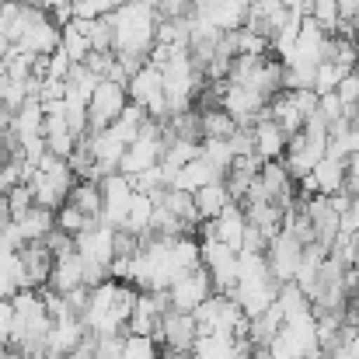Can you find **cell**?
Returning <instances> with one entry per match:
<instances>
[{
  "label": "cell",
  "instance_id": "6da1fadb",
  "mask_svg": "<svg viewBox=\"0 0 359 359\" xmlns=\"http://www.w3.org/2000/svg\"><path fill=\"white\" fill-rule=\"evenodd\" d=\"M140 300V290L122 283V279H109L102 286L91 290V300H88V311H84V328L88 335L95 339H116L122 325H129L133 318V307Z\"/></svg>",
  "mask_w": 359,
  "mask_h": 359
},
{
  "label": "cell",
  "instance_id": "7a4b0ae2",
  "mask_svg": "<svg viewBox=\"0 0 359 359\" xmlns=\"http://www.w3.org/2000/svg\"><path fill=\"white\" fill-rule=\"evenodd\" d=\"M112 32H116V56H136V60H150V49L157 46V11L140 4V0H126L116 14H109Z\"/></svg>",
  "mask_w": 359,
  "mask_h": 359
},
{
  "label": "cell",
  "instance_id": "3957f363",
  "mask_svg": "<svg viewBox=\"0 0 359 359\" xmlns=\"http://www.w3.org/2000/svg\"><path fill=\"white\" fill-rule=\"evenodd\" d=\"M126 91H129V102H133L136 109H143L154 122L171 119V112H168V95H164V74H161L154 63H147L140 74H133L129 84H126Z\"/></svg>",
  "mask_w": 359,
  "mask_h": 359
},
{
  "label": "cell",
  "instance_id": "277c9868",
  "mask_svg": "<svg viewBox=\"0 0 359 359\" xmlns=\"http://www.w3.org/2000/svg\"><path fill=\"white\" fill-rule=\"evenodd\" d=\"M203 269L210 272L213 290L224 293V297H231L241 276V251L220 244V241H203Z\"/></svg>",
  "mask_w": 359,
  "mask_h": 359
},
{
  "label": "cell",
  "instance_id": "5b68a950",
  "mask_svg": "<svg viewBox=\"0 0 359 359\" xmlns=\"http://www.w3.org/2000/svg\"><path fill=\"white\" fill-rule=\"evenodd\" d=\"M304 248H307V244L297 238V234H290V231H279L276 238L269 241V248H265V262H269V272L276 276L279 286H286V283L297 279L300 262H304Z\"/></svg>",
  "mask_w": 359,
  "mask_h": 359
},
{
  "label": "cell",
  "instance_id": "8992f818",
  "mask_svg": "<svg viewBox=\"0 0 359 359\" xmlns=\"http://www.w3.org/2000/svg\"><path fill=\"white\" fill-rule=\"evenodd\" d=\"M133 199H136V189L126 175H109L102 178V224L122 231L126 220H129V210H133Z\"/></svg>",
  "mask_w": 359,
  "mask_h": 359
},
{
  "label": "cell",
  "instance_id": "52a82bcc",
  "mask_svg": "<svg viewBox=\"0 0 359 359\" xmlns=\"http://www.w3.org/2000/svg\"><path fill=\"white\" fill-rule=\"evenodd\" d=\"M129 109V91H126V84L119 81H102L98 88H95V95H91V133H98V129H109L112 122H119V116Z\"/></svg>",
  "mask_w": 359,
  "mask_h": 359
},
{
  "label": "cell",
  "instance_id": "ba28073f",
  "mask_svg": "<svg viewBox=\"0 0 359 359\" xmlns=\"http://www.w3.org/2000/svg\"><path fill=\"white\" fill-rule=\"evenodd\" d=\"M210 297H213V279H210V272H206L203 265L192 269L189 276H182V279L168 290L171 311H185V314H196Z\"/></svg>",
  "mask_w": 359,
  "mask_h": 359
},
{
  "label": "cell",
  "instance_id": "9c48e42d",
  "mask_svg": "<svg viewBox=\"0 0 359 359\" xmlns=\"http://www.w3.org/2000/svg\"><path fill=\"white\" fill-rule=\"evenodd\" d=\"M248 11H251V0H206L203 7L192 11V18H199V21L213 25L217 32L231 35V32L248 25Z\"/></svg>",
  "mask_w": 359,
  "mask_h": 359
},
{
  "label": "cell",
  "instance_id": "30bf717a",
  "mask_svg": "<svg viewBox=\"0 0 359 359\" xmlns=\"http://www.w3.org/2000/svg\"><path fill=\"white\" fill-rule=\"evenodd\" d=\"M157 335L164 339L168 353L189 356V353L196 349V342H199V325H196V318L185 314V311H168V314L161 318V332H157Z\"/></svg>",
  "mask_w": 359,
  "mask_h": 359
},
{
  "label": "cell",
  "instance_id": "8fae6325",
  "mask_svg": "<svg viewBox=\"0 0 359 359\" xmlns=\"http://www.w3.org/2000/svg\"><path fill=\"white\" fill-rule=\"evenodd\" d=\"M244 238H248V213H244V206H238V203H231L217 220L203 224V241H220V244L241 251Z\"/></svg>",
  "mask_w": 359,
  "mask_h": 359
},
{
  "label": "cell",
  "instance_id": "7c38bea8",
  "mask_svg": "<svg viewBox=\"0 0 359 359\" xmlns=\"http://www.w3.org/2000/svg\"><path fill=\"white\" fill-rule=\"evenodd\" d=\"M18 258H21V269H25V283H28V290L42 293V290L49 286V279H53L56 255L39 241V244H25V248L18 251Z\"/></svg>",
  "mask_w": 359,
  "mask_h": 359
},
{
  "label": "cell",
  "instance_id": "4fadbf2b",
  "mask_svg": "<svg viewBox=\"0 0 359 359\" xmlns=\"http://www.w3.org/2000/svg\"><path fill=\"white\" fill-rule=\"evenodd\" d=\"M251 136H255V154L269 164V161H283L286 157V147H290V133L272 119H262L258 126H251Z\"/></svg>",
  "mask_w": 359,
  "mask_h": 359
},
{
  "label": "cell",
  "instance_id": "5bb4252c",
  "mask_svg": "<svg viewBox=\"0 0 359 359\" xmlns=\"http://www.w3.org/2000/svg\"><path fill=\"white\" fill-rule=\"evenodd\" d=\"M88 339V328L81 318H67V321H53V332L46 339V356L49 359H67L81 342Z\"/></svg>",
  "mask_w": 359,
  "mask_h": 359
},
{
  "label": "cell",
  "instance_id": "9a60e30c",
  "mask_svg": "<svg viewBox=\"0 0 359 359\" xmlns=\"http://www.w3.org/2000/svg\"><path fill=\"white\" fill-rule=\"evenodd\" d=\"M49 290H56V293L84 290V258H81L77 251L56 258V265H53V279H49Z\"/></svg>",
  "mask_w": 359,
  "mask_h": 359
},
{
  "label": "cell",
  "instance_id": "2e32d148",
  "mask_svg": "<svg viewBox=\"0 0 359 359\" xmlns=\"http://www.w3.org/2000/svg\"><path fill=\"white\" fill-rule=\"evenodd\" d=\"M196 213H199V220L203 224H210V220H217L231 203H238L234 196H231V189H227V182H213V185H206V189H199L196 196Z\"/></svg>",
  "mask_w": 359,
  "mask_h": 359
},
{
  "label": "cell",
  "instance_id": "e0dca14e",
  "mask_svg": "<svg viewBox=\"0 0 359 359\" xmlns=\"http://www.w3.org/2000/svg\"><path fill=\"white\" fill-rule=\"evenodd\" d=\"M14 227H18V234H21L25 244H39V241H46L56 231V213L53 210H42V206H32L25 217L14 220Z\"/></svg>",
  "mask_w": 359,
  "mask_h": 359
},
{
  "label": "cell",
  "instance_id": "ac0fdd59",
  "mask_svg": "<svg viewBox=\"0 0 359 359\" xmlns=\"http://www.w3.org/2000/svg\"><path fill=\"white\" fill-rule=\"evenodd\" d=\"M213 182H224V175H220V171H217L210 161L196 157L192 164H185V168L178 171V178H175V189H182V192L196 196L199 189H206V185H213Z\"/></svg>",
  "mask_w": 359,
  "mask_h": 359
},
{
  "label": "cell",
  "instance_id": "d6986e66",
  "mask_svg": "<svg viewBox=\"0 0 359 359\" xmlns=\"http://www.w3.org/2000/svg\"><path fill=\"white\" fill-rule=\"evenodd\" d=\"M67 203L77 206L88 220L98 224V220H102V182H77Z\"/></svg>",
  "mask_w": 359,
  "mask_h": 359
},
{
  "label": "cell",
  "instance_id": "ffe728a7",
  "mask_svg": "<svg viewBox=\"0 0 359 359\" xmlns=\"http://www.w3.org/2000/svg\"><path fill=\"white\" fill-rule=\"evenodd\" d=\"M60 49L74 60V63H84L95 49H91V39H88V32H84V25L81 21H70L67 28H63V42H60Z\"/></svg>",
  "mask_w": 359,
  "mask_h": 359
},
{
  "label": "cell",
  "instance_id": "44dd1931",
  "mask_svg": "<svg viewBox=\"0 0 359 359\" xmlns=\"http://www.w3.org/2000/svg\"><path fill=\"white\" fill-rule=\"evenodd\" d=\"M238 133V122L231 119L220 105L203 112V140H231Z\"/></svg>",
  "mask_w": 359,
  "mask_h": 359
},
{
  "label": "cell",
  "instance_id": "7402d4cb",
  "mask_svg": "<svg viewBox=\"0 0 359 359\" xmlns=\"http://www.w3.org/2000/svg\"><path fill=\"white\" fill-rule=\"evenodd\" d=\"M311 21L318 28H325L328 35H335L342 25V4L339 0H311Z\"/></svg>",
  "mask_w": 359,
  "mask_h": 359
},
{
  "label": "cell",
  "instance_id": "603a6c76",
  "mask_svg": "<svg viewBox=\"0 0 359 359\" xmlns=\"http://www.w3.org/2000/svg\"><path fill=\"white\" fill-rule=\"evenodd\" d=\"M353 70H346V67H339V63H332V60H325L318 70H314V95L321 98V95H332L346 77H349Z\"/></svg>",
  "mask_w": 359,
  "mask_h": 359
},
{
  "label": "cell",
  "instance_id": "cb8c5ba5",
  "mask_svg": "<svg viewBox=\"0 0 359 359\" xmlns=\"http://www.w3.org/2000/svg\"><path fill=\"white\" fill-rule=\"evenodd\" d=\"M203 161H210L224 178L234 164V150H231V140H203Z\"/></svg>",
  "mask_w": 359,
  "mask_h": 359
},
{
  "label": "cell",
  "instance_id": "d4e9b609",
  "mask_svg": "<svg viewBox=\"0 0 359 359\" xmlns=\"http://www.w3.org/2000/svg\"><path fill=\"white\" fill-rule=\"evenodd\" d=\"M126 0H74V21H95L116 14Z\"/></svg>",
  "mask_w": 359,
  "mask_h": 359
},
{
  "label": "cell",
  "instance_id": "484cf974",
  "mask_svg": "<svg viewBox=\"0 0 359 359\" xmlns=\"http://www.w3.org/2000/svg\"><path fill=\"white\" fill-rule=\"evenodd\" d=\"M95 220H88L77 206H63V210H56V231H63V234H70V238H77V234H84L88 227H91Z\"/></svg>",
  "mask_w": 359,
  "mask_h": 359
},
{
  "label": "cell",
  "instance_id": "4316f807",
  "mask_svg": "<svg viewBox=\"0 0 359 359\" xmlns=\"http://www.w3.org/2000/svg\"><path fill=\"white\" fill-rule=\"evenodd\" d=\"M122 359H161V356H157L154 339H143V335H126V339H122Z\"/></svg>",
  "mask_w": 359,
  "mask_h": 359
},
{
  "label": "cell",
  "instance_id": "83f0119b",
  "mask_svg": "<svg viewBox=\"0 0 359 359\" xmlns=\"http://www.w3.org/2000/svg\"><path fill=\"white\" fill-rule=\"evenodd\" d=\"M32 206H35V192H32V185H28V182L7 192V210H11V220L25 217V213H28Z\"/></svg>",
  "mask_w": 359,
  "mask_h": 359
},
{
  "label": "cell",
  "instance_id": "f1b7e54d",
  "mask_svg": "<svg viewBox=\"0 0 359 359\" xmlns=\"http://www.w3.org/2000/svg\"><path fill=\"white\" fill-rule=\"evenodd\" d=\"M335 95H339V98H342V105L356 116L359 112V81H356V74H349V77L335 88Z\"/></svg>",
  "mask_w": 359,
  "mask_h": 359
},
{
  "label": "cell",
  "instance_id": "f546056e",
  "mask_svg": "<svg viewBox=\"0 0 359 359\" xmlns=\"http://www.w3.org/2000/svg\"><path fill=\"white\" fill-rule=\"evenodd\" d=\"M11 332H14V304L0 300V346H11Z\"/></svg>",
  "mask_w": 359,
  "mask_h": 359
},
{
  "label": "cell",
  "instance_id": "4dcf8cb0",
  "mask_svg": "<svg viewBox=\"0 0 359 359\" xmlns=\"http://www.w3.org/2000/svg\"><path fill=\"white\" fill-rule=\"evenodd\" d=\"M4 7H7V0H0V39H7V18H4Z\"/></svg>",
  "mask_w": 359,
  "mask_h": 359
},
{
  "label": "cell",
  "instance_id": "1f68e13d",
  "mask_svg": "<svg viewBox=\"0 0 359 359\" xmlns=\"http://www.w3.org/2000/svg\"><path fill=\"white\" fill-rule=\"evenodd\" d=\"M14 4H21V7H42V0H14Z\"/></svg>",
  "mask_w": 359,
  "mask_h": 359
},
{
  "label": "cell",
  "instance_id": "d6a6232c",
  "mask_svg": "<svg viewBox=\"0 0 359 359\" xmlns=\"http://www.w3.org/2000/svg\"><path fill=\"white\" fill-rule=\"evenodd\" d=\"M353 74H356V81H359V67H356V70H353Z\"/></svg>",
  "mask_w": 359,
  "mask_h": 359
}]
</instances>
